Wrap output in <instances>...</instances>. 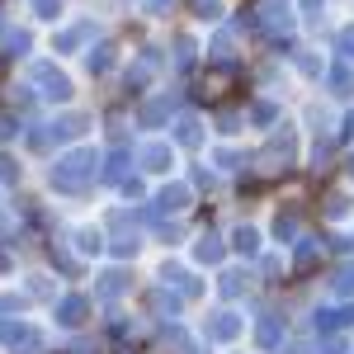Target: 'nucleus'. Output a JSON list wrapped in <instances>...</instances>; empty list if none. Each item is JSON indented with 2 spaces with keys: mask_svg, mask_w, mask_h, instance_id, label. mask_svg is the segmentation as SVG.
I'll use <instances>...</instances> for the list:
<instances>
[]
</instances>
